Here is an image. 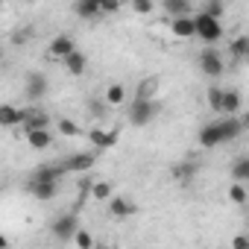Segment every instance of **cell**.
I'll return each mask as SVG.
<instances>
[{
  "label": "cell",
  "instance_id": "1",
  "mask_svg": "<svg viewBox=\"0 0 249 249\" xmlns=\"http://www.w3.org/2000/svg\"><path fill=\"white\" fill-rule=\"evenodd\" d=\"M161 111V103L159 100H135L129 106V123L132 126H147V123H153V117Z\"/></svg>",
  "mask_w": 249,
  "mask_h": 249
},
{
  "label": "cell",
  "instance_id": "2",
  "mask_svg": "<svg viewBox=\"0 0 249 249\" xmlns=\"http://www.w3.org/2000/svg\"><path fill=\"white\" fill-rule=\"evenodd\" d=\"M194 21H196V36H199V38H202L208 47H211V44H217V41L223 38V24H220V21L208 18L205 12H199Z\"/></svg>",
  "mask_w": 249,
  "mask_h": 249
},
{
  "label": "cell",
  "instance_id": "3",
  "mask_svg": "<svg viewBox=\"0 0 249 249\" xmlns=\"http://www.w3.org/2000/svg\"><path fill=\"white\" fill-rule=\"evenodd\" d=\"M76 231H79V220H76V214H62V217L53 220V234H56V240L68 243V240L76 237Z\"/></svg>",
  "mask_w": 249,
  "mask_h": 249
},
{
  "label": "cell",
  "instance_id": "4",
  "mask_svg": "<svg viewBox=\"0 0 249 249\" xmlns=\"http://www.w3.org/2000/svg\"><path fill=\"white\" fill-rule=\"evenodd\" d=\"M199 68H202V73H208V76H220V73L226 71L220 50H214V47H205V50L199 53Z\"/></svg>",
  "mask_w": 249,
  "mask_h": 249
},
{
  "label": "cell",
  "instance_id": "5",
  "mask_svg": "<svg viewBox=\"0 0 249 249\" xmlns=\"http://www.w3.org/2000/svg\"><path fill=\"white\" fill-rule=\"evenodd\" d=\"M47 53L53 56V59H68V56H73L76 53V41H73V36H56L50 44H47Z\"/></svg>",
  "mask_w": 249,
  "mask_h": 249
},
{
  "label": "cell",
  "instance_id": "6",
  "mask_svg": "<svg viewBox=\"0 0 249 249\" xmlns=\"http://www.w3.org/2000/svg\"><path fill=\"white\" fill-rule=\"evenodd\" d=\"M27 191L36 196V199H41V202H47V199H53L56 196V182H50V179H38V176H33L30 182H27Z\"/></svg>",
  "mask_w": 249,
  "mask_h": 249
},
{
  "label": "cell",
  "instance_id": "7",
  "mask_svg": "<svg viewBox=\"0 0 249 249\" xmlns=\"http://www.w3.org/2000/svg\"><path fill=\"white\" fill-rule=\"evenodd\" d=\"M88 138H91V144L97 147V150H108V147H114L117 144V138H120V129H100V126H94L91 132H88Z\"/></svg>",
  "mask_w": 249,
  "mask_h": 249
},
{
  "label": "cell",
  "instance_id": "8",
  "mask_svg": "<svg viewBox=\"0 0 249 249\" xmlns=\"http://www.w3.org/2000/svg\"><path fill=\"white\" fill-rule=\"evenodd\" d=\"M62 167H65V173H85L94 167V153H73L62 161Z\"/></svg>",
  "mask_w": 249,
  "mask_h": 249
},
{
  "label": "cell",
  "instance_id": "9",
  "mask_svg": "<svg viewBox=\"0 0 249 249\" xmlns=\"http://www.w3.org/2000/svg\"><path fill=\"white\" fill-rule=\"evenodd\" d=\"M38 129H50V114L38 108H24V132H38Z\"/></svg>",
  "mask_w": 249,
  "mask_h": 249
},
{
  "label": "cell",
  "instance_id": "10",
  "mask_svg": "<svg viewBox=\"0 0 249 249\" xmlns=\"http://www.w3.org/2000/svg\"><path fill=\"white\" fill-rule=\"evenodd\" d=\"M47 88H50V85H47V76H44V73H30V76H27V88H24V94L36 103V100H41V97L47 94Z\"/></svg>",
  "mask_w": 249,
  "mask_h": 249
},
{
  "label": "cell",
  "instance_id": "11",
  "mask_svg": "<svg viewBox=\"0 0 249 249\" xmlns=\"http://www.w3.org/2000/svg\"><path fill=\"white\" fill-rule=\"evenodd\" d=\"M135 211H138V205H135V202H129V199H123V196H111V199H108V214H111V217H117V220L132 217Z\"/></svg>",
  "mask_w": 249,
  "mask_h": 249
},
{
  "label": "cell",
  "instance_id": "12",
  "mask_svg": "<svg viewBox=\"0 0 249 249\" xmlns=\"http://www.w3.org/2000/svg\"><path fill=\"white\" fill-rule=\"evenodd\" d=\"M73 12H76L79 18H85V21H94V18L103 15V3H100V0H76V3H73Z\"/></svg>",
  "mask_w": 249,
  "mask_h": 249
},
{
  "label": "cell",
  "instance_id": "13",
  "mask_svg": "<svg viewBox=\"0 0 249 249\" xmlns=\"http://www.w3.org/2000/svg\"><path fill=\"white\" fill-rule=\"evenodd\" d=\"M199 144L202 147H220L223 144V132H220V123H205V126L199 129Z\"/></svg>",
  "mask_w": 249,
  "mask_h": 249
},
{
  "label": "cell",
  "instance_id": "14",
  "mask_svg": "<svg viewBox=\"0 0 249 249\" xmlns=\"http://www.w3.org/2000/svg\"><path fill=\"white\" fill-rule=\"evenodd\" d=\"M159 85H161V79L159 76H147V79H141L138 82V88H135V100H156V94H159Z\"/></svg>",
  "mask_w": 249,
  "mask_h": 249
},
{
  "label": "cell",
  "instance_id": "15",
  "mask_svg": "<svg viewBox=\"0 0 249 249\" xmlns=\"http://www.w3.org/2000/svg\"><path fill=\"white\" fill-rule=\"evenodd\" d=\"M170 33L176 38H194L196 36V21L194 18H176V21H170Z\"/></svg>",
  "mask_w": 249,
  "mask_h": 249
},
{
  "label": "cell",
  "instance_id": "16",
  "mask_svg": "<svg viewBox=\"0 0 249 249\" xmlns=\"http://www.w3.org/2000/svg\"><path fill=\"white\" fill-rule=\"evenodd\" d=\"M217 123H220V132H223V144L226 141H234L240 135V129H243V120L240 117H223Z\"/></svg>",
  "mask_w": 249,
  "mask_h": 249
},
{
  "label": "cell",
  "instance_id": "17",
  "mask_svg": "<svg viewBox=\"0 0 249 249\" xmlns=\"http://www.w3.org/2000/svg\"><path fill=\"white\" fill-rule=\"evenodd\" d=\"M164 12L176 18H191V0H164Z\"/></svg>",
  "mask_w": 249,
  "mask_h": 249
},
{
  "label": "cell",
  "instance_id": "18",
  "mask_svg": "<svg viewBox=\"0 0 249 249\" xmlns=\"http://www.w3.org/2000/svg\"><path fill=\"white\" fill-rule=\"evenodd\" d=\"M85 68H88V59H85V53H73V56H68L65 59V71L71 73V76H82L85 73Z\"/></svg>",
  "mask_w": 249,
  "mask_h": 249
},
{
  "label": "cell",
  "instance_id": "19",
  "mask_svg": "<svg viewBox=\"0 0 249 249\" xmlns=\"http://www.w3.org/2000/svg\"><path fill=\"white\" fill-rule=\"evenodd\" d=\"M27 144L33 150H47L53 144V132L50 129H38V132H27Z\"/></svg>",
  "mask_w": 249,
  "mask_h": 249
},
{
  "label": "cell",
  "instance_id": "20",
  "mask_svg": "<svg viewBox=\"0 0 249 249\" xmlns=\"http://www.w3.org/2000/svg\"><path fill=\"white\" fill-rule=\"evenodd\" d=\"M0 123H3V126H18V123H24V108L0 106Z\"/></svg>",
  "mask_w": 249,
  "mask_h": 249
},
{
  "label": "cell",
  "instance_id": "21",
  "mask_svg": "<svg viewBox=\"0 0 249 249\" xmlns=\"http://www.w3.org/2000/svg\"><path fill=\"white\" fill-rule=\"evenodd\" d=\"M231 179H234L237 185L249 182V159H246V156H243V159H234V164H231Z\"/></svg>",
  "mask_w": 249,
  "mask_h": 249
},
{
  "label": "cell",
  "instance_id": "22",
  "mask_svg": "<svg viewBox=\"0 0 249 249\" xmlns=\"http://www.w3.org/2000/svg\"><path fill=\"white\" fill-rule=\"evenodd\" d=\"M108 106H120L123 100H126V88H123L120 82H111L108 88H106V97H103Z\"/></svg>",
  "mask_w": 249,
  "mask_h": 249
},
{
  "label": "cell",
  "instance_id": "23",
  "mask_svg": "<svg viewBox=\"0 0 249 249\" xmlns=\"http://www.w3.org/2000/svg\"><path fill=\"white\" fill-rule=\"evenodd\" d=\"M205 94H208V106H211V111L223 114V97H226V88H220V85H211Z\"/></svg>",
  "mask_w": 249,
  "mask_h": 249
},
{
  "label": "cell",
  "instance_id": "24",
  "mask_svg": "<svg viewBox=\"0 0 249 249\" xmlns=\"http://www.w3.org/2000/svg\"><path fill=\"white\" fill-rule=\"evenodd\" d=\"M237 111H240V94L237 91H226V97H223V114L237 117Z\"/></svg>",
  "mask_w": 249,
  "mask_h": 249
},
{
  "label": "cell",
  "instance_id": "25",
  "mask_svg": "<svg viewBox=\"0 0 249 249\" xmlns=\"http://www.w3.org/2000/svg\"><path fill=\"white\" fill-rule=\"evenodd\" d=\"M231 56L234 59H249V36H237V38H231Z\"/></svg>",
  "mask_w": 249,
  "mask_h": 249
},
{
  "label": "cell",
  "instance_id": "26",
  "mask_svg": "<svg viewBox=\"0 0 249 249\" xmlns=\"http://www.w3.org/2000/svg\"><path fill=\"white\" fill-rule=\"evenodd\" d=\"M106 111H108V103H106V100H88V114H91L94 120H103Z\"/></svg>",
  "mask_w": 249,
  "mask_h": 249
},
{
  "label": "cell",
  "instance_id": "27",
  "mask_svg": "<svg viewBox=\"0 0 249 249\" xmlns=\"http://www.w3.org/2000/svg\"><path fill=\"white\" fill-rule=\"evenodd\" d=\"M59 135H65V138H76L79 135V126L73 120H68V117H59Z\"/></svg>",
  "mask_w": 249,
  "mask_h": 249
},
{
  "label": "cell",
  "instance_id": "28",
  "mask_svg": "<svg viewBox=\"0 0 249 249\" xmlns=\"http://www.w3.org/2000/svg\"><path fill=\"white\" fill-rule=\"evenodd\" d=\"M91 196H94V199H111V196H114V194H111V182H94Z\"/></svg>",
  "mask_w": 249,
  "mask_h": 249
},
{
  "label": "cell",
  "instance_id": "29",
  "mask_svg": "<svg viewBox=\"0 0 249 249\" xmlns=\"http://www.w3.org/2000/svg\"><path fill=\"white\" fill-rule=\"evenodd\" d=\"M73 243H76V249H94V246H97V243H94V234H91V231H85V229H79V231H76Z\"/></svg>",
  "mask_w": 249,
  "mask_h": 249
},
{
  "label": "cell",
  "instance_id": "30",
  "mask_svg": "<svg viewBox=\"0 0 249 249\" xmlns=\"http://www.w3.org/2000/svg\"><path fill=\"white\" fill-rule=\"evenodd\" d=\"M229 199H231L234 205H243V202L249 199V194H246V188H243V185H237V182H234V185L229 188Z\"/></svg>",
  "mask_w": 249,
  "mask_h": 249
},
{
  "label": "cell",
  "instance_id": "31",
  "mask_svg": "<svg viewBox=\"0 0 249 249\" xmlns=\"http://www.w3.org/2000/svg\"><path fill=\"white\" fill-rule=\"evenodd\" d=\"M202 12H205L208 18H214V21H220V18H223V3H217V0H208V3L202 6Z\"/></svg>",
  "mask_w": 249,
  "mask_h": 249
},
{
  "label": "cell",
  "instance_id": "32",
  "mask_svg": "<svg viewBox=\"0 0 249 249\" xmlns=\"http://www.w3.org/2000/svg\"><path fill=\"white\" fill-rule=\"evenodd\" d=\"M153 9H156L153 0H132V12H138V15H150Z\"/></svg>",
  "mask_w": 249,
  "mask_h": 249
},
{
  "label": "cell",
  "instance_id": "33",
  "mask_svg": "<svg viewBox=\"0 0 249 249\" xmlns=\"http://www.w3.org/2000/svg\"><path fill=\"white\" fill-rule=\"evenodd\" d=\"M173 173H176V176H182V179H191V176L196 173V164H182V167H176Z\"/></svg>",
  "mask_w": 249,
  "mask_h": 249
},
{
  "label": "cell",
  "instance_id": "34",
  "mask_svg": "<svg viewBox=\"0 0 249 249\" xmlns=\"http://www.w3.org/2000/svg\"><path fill=\"white\" fill-rule=\"evenodd\" d=\"M231 249H249V234H234L231 237Z\"/></svg>",
  "mask_w": 249,
  "mask_h": 249
},
{
  "label": "cell",
  "instance_id": "35",
  "mask_svg": "<svg viewBox=\"0 0 249 249\" xmlns=\"http://www.w3.org/2000/svg\"><path fill=\"white\" fill-rule=\"evenodd\" d=\"M103 12H120V0H100Z\"/></svg>",
  "mask_w": 249,
  "mask_h": 249
},
{
  "label": "cell",
  "instance_id": "36",
  "mask_svg": "<svg viewBox=\"0 0 249 249\" xmlns=\"http://www.w3.org/2000/svg\"><path fill=\"white\" fill-rule=\"evenodd\" d=\"M30 36H33V30H18V33L12 36V44H24Z\"/></svg>",
  "mask_w": 249,
  "mask_h": 249
},
{
  "label": "cell",
  "instance_id": "37",
  "mask_svg": "<svg viewBox=\"0 0 249 249\" xmlns=\"http://www.w3.org/2000/svg\"><path fill=\"white\" fill-rule=\"evenodd\" d=\"M240 120H243V126H246V129H249V108H246V111H243V117H240Z\"/></svg>",
  "mask_w": 249,
  "mask_h": 249
},
{
  "label": "cell",
  "instance_id": "38",
  "mask_svg": "<svg viewBox=\"0 0 249 249\" xmlns=\"http://www.w3.org/2000/svg\"><path fill=\"white\" fill-rule=\"evenodd\" d=\"M94 249H108V246H94Z\"/></svg>",
  "mask_w": 249,
  "mask_h": 249
}]
</instances>
